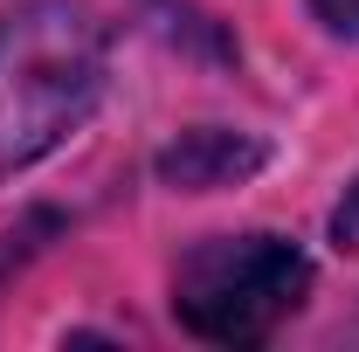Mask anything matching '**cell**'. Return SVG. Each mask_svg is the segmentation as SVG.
Here are the masks:
<instances>
[{
	"mask_svg": "<svg viewBox=\"0 0 359 352\" xmlns=\"http://www.w3.org/2000/svg\"><path fill=\"white\" fill-rule=\"evenodd\" d=\"M332 242L339 249H359V187L339 201V215H332Z\"/></svg>",
	"mask_w": 359,
	"mask_h": 352,
	"instance_id": "5b68a950",
	"label": "cell"
},
{
	"mask_svg": "<svg viewBox=\"0 0 359 352\" xmlns=\"http://www.w3.org/2000/svg\"><path fill=\"white\" fill-rule=\"evenodd\" d=\"M318 7V21L332 28V35H353L359 42V0H311Z\"/></svg>",
	"mask_w": 359,
	"mask_h": 352,
	"instance_id": "277c9868",
	"label": "cell"
},
{
	"mask_svg": "<svg viewBox=\"0 0 359 352\" xmlns=\"http://www.w3.org/2000/svg\"><path fill=\"white\" fill-rule=\"evenodd\" d=\"M263 166V145L242 132H222V125H201V132H180L166 152H159V180L180 187V194H215V187H235Z\"/></svg>",
	"mask_w": 359,
	"mask_h": 352,
	"instance_id": "3957f363",
	"label": "cell"
},
{
	"mask_svg": "<svg viewBox=\"0 0 359 352\" xmlns=\"http://www.w3.org/2000/svg\"><path fill=\"white\" fill-rule=\"evenodd\" d=\"M104 21L83 0H14L0 14V180L28 173L104 97Z\"/></svg>",
	"mask_w": 359,
	"mask_h": 352,
	"instance_id": "6da1fadb",
	"label": "cell"
},
{
	"mask_svg": "<svg viewBox=\"0 0 359 352\" xmlns=\"http://www.w3.org/2000/svg\"><path fill=\"white\" fill-rule=\"evenodd\" d=\"M311 263L283 235H215L173 269V318L208 346H263L304 304Z\"/></svg>",
	"mask_w": 359,
	"mask_h": 352,
	"instance_id": "7a4b0ae2",
	"label": "cell"
}]
</instances>
